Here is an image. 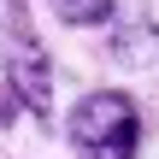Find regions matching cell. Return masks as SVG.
Segmentation results:
<instances>
[{"mask_svg": "<svg viewBox=\"0 0 159 159\" xmlns=\"http://www.w3.org/2000/svg\"><path fill=\"white\" fill-rule=\"evenodd\" d=\"M47 6H53L59 24L89 30V24H112V6H118V0H47Z\"/></svg>", "mask_w": 159, "mask_h": 159, "instance_id": "4", "label": "cell"}, {"mask_svg": "<svg viewBox=\"0 0 159 159\" xmlns=\"http://www.w3.org/2000/svg\"><path fill=\"white\" fill-rule=\"evenodd\" d=\"M112 59L130 65V71L153 65V59H159V30H153V18H130V24H118V30H112Z\"/></svg>", "mask_w": 159, "mask_h": 159, "instance_id": "3", "label": "cell"}, {"mask_svg": "<svg viewBox=\"0 0 159 159\" xmlns=\"http://www.w3.org/2000/svg\"><path fill=\"white\" fill-rule=\"evenodd\" d=\"M65 142L77 159H136L142 148V106L124 89H89L71 118H65Z\"/></svg>", "mask_w": 159, "mask_h": 159, "instance_id": "2", "label": "cell"}, {"mask_svg": "<svg viewBox=\"0 0 159 159\" xmlns=\"http://www.w3.org/2000/svg\"><path fill=\"white\" fill-rule=\"evenodd\" d=\"M30 106L41 124H53V59L24 12V0H0V100Z\"/></svg>", "mask_w": 159, "mask_h": 159, "instance_id": "1", "label": "cell"}]
</instances>
